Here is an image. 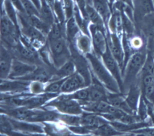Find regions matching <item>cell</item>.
<instances>
[{"mask_svg": "<svg viewBox=\"0 0 154 136\" xmlns=\"http://www.w3.org/2000/svg\"><path fill=\"white\" fill-rule=\"evenodd\" d=\"M86 56L89 60L94 74L97 75L98 79L112 92L119 93L121 90L117 80L112 75L109 74V73L105 68L100 60H98L96 55L89 53L86 54Z\"/></svg>", "mask_w": 154, "mask_h": 136, "instance_id": "1", "label": "cell"}, {"mask_svg": "<svg viewBox=\"0 0 154 136\" xmlns=\"http://www.w3.org/2000/svg\"><path fill=\"white\" fill-rule=\"evenodd\" d=\"M147 56L144 51H137L131 55L125 69L124 84L131 85L133 83L138 73L144 67Z\"/></svg>", "mask_w": 154, "mask_h": 136, "instance_id": "2", "label": "cell"}, {"mask_svg": "<svg viewBox=\"0 0 154 136\" xmlns=\"http://www.w3.org/2000/svg\"><path fill=\"white\" fill-rule=\"evenodd\" d=\"M49 47L51 57L54 64L57 68L62 66L69 60L70 58V54L64 38L49 41Z\"/></svg>", "mask_w": 154, "mask_h": 136, "instance_id": "3", "label": "cell"}, {"mask_svg": "<svg viewBox=\"0 0 154 136\" xmlns=\"http://www.w3.org/2000/svg\"><path fill=\"white\" fill-rule=\"evenodd\" d=\"M48 105L55 107L58 111L68 115H78L82 114V107L79 102L69 99L66 95H61L57 100L50 102Z\"/></svg>", "mask_w": 154, "mask_h": 136, "instance_id": "4", "label": "cell"}, {"mask_svg": "<svg viewBox=\"0 0 154 136\" xmlns=\"http://www.w3.org/2000/svg\"><path fill=\"white\" fill-rule=\"evenodd\" d=\"M102 57L103 58V61L104 62L106 68L108 69V70L111 73V74L117 80V82L119 86L121 91H122L123 89V83L122 74L120 73L121 68L118 63H117V62L115 59V58L113 56L108 47L107 49H106V52L102 54Z\"/></svg>", "mask_w": 154, "mask_h": 136, "instance_id": "5", "label": "cell"}, {"mask_svg": "<svg viewBox=\"0 0 154 136\" xmlns=\"http://www.w3.org/2000/svg\"><path fill=\"white\" fill-rule=\"evenodd\" d=\"M14 54L17 57L18 60L29 64H42L41 61L34 49H30L26 46L21 45L20 43H17L14 47Z\"/></svg>", "mask_w": 154, "mask_h": 136, "instance_id": "6", "label": "cell"}, {"mask_svg": "<svg viewBox=\"0 0 154 136\" xmlns=\"http://www.w3.org/2000/svg\"><path fill=\"white\" fill-rule=\"evenodd\" d=\"M89 30L92 35L95 53L98 55L102 56L108 48L104 35V29L100 28L93 24L90 26Z\"/></svg>", "mask_w": 154, "mask_h": 136, "instance_id": "7", "label": "cell"}, {"mask_svg": "<svg viewBox=\"0 0 154 136\" xmlns=\"http://www.w3.org/2000/svg\"><path fill=\"white\" fill-rule=\"evenodd\" d=\"M35 69V65L26 63L18 59L14 60L13 61L9 77L11 79L15 78L19 79L30 74Z\"/></svg>", "mask_w": 154, "mask_h": 136, "instance_id": "8", "label": "cell"}, {"mask_svg": "<svg viewBox=\"0 0 154 136\" xmlns=\"http://www.w3.org/2000/svg\"><path fill=\"white\" fill-rule=\"evenodd\" d=\"M16 26L11 21L9 17L2 16L1 19V33L2 39L4 38V41L8 44H13L16 43L17 38ZM16 44V43H15Z\"/></svg>", "mask_w": 154, "mask_h": 136, "instance_id": "9", "label": "cell"}, {"mask_svg": "<svg viewBox=\"0 0 154 136\" xmlns=\"http://www.w3.org/2000/svg\"><path fill=\"white\" fill-rule=\"evenodd\" d=\"M108 43L113 56L115 58L120 68L123 69V66L125 65V53L119 37L114 33L111 34Z\"/></svg>", "mask_w": 154, "mask_h": 136, "instance_id": "10", "label": "cell"}, {"mask_svg": "<svg viewBox=\"0 0 154 136\" xmlns=\"http://www.w3.org/2000/svg\"><path fill=\"white\" fill-rule=\"evenodd\" d=\"M87 86V84L83 76L79 73H75L66 79L62 86L61 92L64 93L72 92L77 90L83 89Z\"/></svg>", "mask_w": 154, "mask_h": 136, "instance_id": "11", "label": "cell"}, {"mask_svg": "<svg viewBox=\"0 0 154 136\" xmlns=\"http://www.w3.org/2000/svg\"><path fill=\"white\" fill-rule=\"evenodd\" d=\"M54 74L52 69L45 67V66H39L36 68L35 70L28 75L22 77L19 79L25 80H34V81H39L41 83H46L48 80L52 79Z\"/></svg>", "mask_w": 154, "mask_h": 136, "instance_id": "12", "label": "cell"}, {"mask_svg": "<svg viewBox=\"0 0 154 136\" xmlns=\"http://www.w3.org/2000/svg\"><path fill=\"white\" fill-rule=\"evenodd\" d=\"M92 77L93 83L92 85L89 87V101H106L107 99V94L104 89L103 86L99 82V80L95 79L93 76Z\"/></svg>", "mask_w": 154, "mask_h": 136, "instance_id": "13", "label": "cell"}, {"mask_svg": "<svg viewBox=\"0 0 154 136\" xmlns=\"http://www.w3.org/2000/svg\"><path fill=\"white\" fill-rule=\"evenodd\" d=\"M73 62H74L78 73L82 75L85 79L87 86L91 84V79L92 77H90L89 69H88V65L87 64V62L76 50H73Z\"/></svg>", "mask_w": 154, "mask_h": 136, "instance_id": "14", "label": "cell"}, {"mask_svg": "<svg viewBox=\"0 0 154 136\" xmlns=\"http://www.w3.org/2000/svg\"><path fill=\"white\" fill-rule=\"evenodd\" d=\"M142 89L138 84H131L130 85V89L127 96L125 97V100L131 109L134 112H137L138 107L139 103L141 98Z\"/></svg>", "mask_w": 154, "mask_h": 136, "instance_id": "15", "label": "cell"}, {"mask_svg": "<svg viewBox=\"0 0 154 136\" xmlns=\"http://www.w3.org/2000/svg\"><path fill=\"white\" fill-rule=\"evenodd\" d=\"M82 107L89 112L98 113L99 115L108 113L111 105L105 101H82Z\"/></svg>", "mask_w": 154, "mask_h": 136, "instance_id": "16", "label": "cell"}, {"mask_svg": "<svg viewBox=\"0 0 154 136\" xmlns=\"http://www.w3.org/2000/svg\"><path fill=\"white\" fill-rule=\"evenodd\" d=\"M11 54L5 47L1 48V58H0V76L2 79L9 77L12 66Z\"/></svg>", "mask_w": 154, "mask_h": 136, "instance_id": "17", "label": "cell"}, {"mask_svg": "<svg viewBox=\"0 0 154 136\" xmlns=\"http://www.w3.org/2000/svg\"><path fill=\"white\" fill-rule=\"evenodd\" d=\"M81 118L82 126L87 127L91 131H94L102 125L108 123L107 121L95 114L83 113Z\"/></svg>", "mask_w": 154, "mask_h": 136, "instance_id": "18", "label": "cell"}, {"mask_svg": "<svg viewBox=\"0 0 154 136\" xmlns=\"http://www.w3.org/2000/svg\"><path fill=\"white\" fill-rule=\"evenodd\" d=\"M5 114L13 116V118L19 120H27L28 122L35 113L26 107H19L15 109H5Z\"/></svg>", "mask_w": 154, "mask_h": 136, "instance_id": "19", "label": "cell"}, {"mask_svg": "<svg viewBox=\"0 0 154 136\" xmlns=\"http://www.w3.org/2000/svg\"><path fill=\"white\" fill-rule=\"evenodd\" d=\"M29 83L27 80H21L16 81H8L2 79L1 91L2 92H19L28 89Z\"/></svg>", "mask_w": 154, "mask_h": 136, "instance_id": "20", "label": "cell"}, {"mask_svg": "<svg viewBox=\"0 0 154 136\" xmlns=\"http://www.w3.org/2000/svg\"><path fill=\"white\" fill-rule=\"evenodd\" d=\"M109 124L114 127L117 131L120 132H127L131 131H133L142 128L150 126V124L149 123L144 122V121L131 124L123 123L119 122V121H112V122H109Z\"/></svg>", "mask_w": 154, "mask_h": 136, "instance_id": "21", "label": "cell"}, {"mask_svg": "<svg viewBox=\"0 0 154 136\" xmlns=\"http://www.w3.org/2000/svg\"><path fill=\"white\" fill-rule=\"evenodd\" d=\"M94 8L99 13L104 22H108L110 16V11L108 0H92Z\"/></svg>", "mask_w": 154, "mask_h": 136, "instance_id": "22", "label": "cell"}, {"mask_svg": "<svg viewBox=\"0 0 154 136\" xmlns=\"http://www.w3.org/2000/svg\"><path fill=\"white\" fill-rule=\"evenodd\" d=\"M10 120L13 124L14 129L23 131L35 132V133H42L43 131V128L39 125L20 122V121L13 119H10Z\"/></svg>", "mask_w": 154, "mask_h": 136, "instance_id": "23", "label": "cell"}, {"mask_svg": "<svg viewBox=\"0 0 154 136\" xmlns=\"http://www.w3.org/2000/svg\"><path fill=\"white\" fill-rule=\"evenodd\" d=\"M60 115L53 111H35L29 122L54 121L60 118Z\"/></svg>", "mask_w": 154, "mask_h": 136, "instance_id": "24", "label": "cell"}, {"mask_svg": "<svg viewBox=\"0 0 154 136\" xmlns=\"http://www.w3.org/2000/svg\"><path fill=\"white\" fill-rule=\"evenodd\" d=\"M42 5L39 9V17L47 24L52 26L54 24V17L51 7L45 0H42Z\"/></svg>", "mask_w": 154, "mask_h": 136, "instance_id": "25", "label": "cell"}, {"mask_svg": "<svg viewBox=\"0 0 154 136\" xmlns=\"http://www.w3.org/2000/svg\"><path fill=\"white\" fill-rule=\"evenodd\" d=\"M100 16V15L97 11L96 9L94 8V7H92L90 4H87L85 18H87V20L92 22L94 24L97 25V26L104 29L103 21H102V18Z\"/></svg>", "mask_w": 154, "mask_h": 136, "instance_id": "26", "label": "cell"}, {"mask_svg": "<svg viewBox=\"0 0 154 136\" xmlns=\"http://www.w3.org/2000/svg\"><path fill=\"white\" fill-rule=\"evenodd\" d=\"M28 20L32 26L37 28L38 30L41 31L44 34H48L51 26L48 24H47L45 22H44L42 18H39L38 16H27Z\"/></svg>", "mask_w": 154, "mask_h": 136, "instance_id": "27", "label": "cell"}, {"mask_svg": "<svg viewBox=\"0 0 154 136\" xmlns=\"http://www.w3.org/2000/svg\"><path fill=\"white\" fill-rule=\"evenodd\" d=\"M75 64L72 60H68L64 64L61 66V68L56 71L55 75L60 79L64 77H69L75 73Z\"/></svg>", "mask_w": 154, "mask_h": 136, "instance_id": "28", "label": "cell"}, {"mask_svg": "<svg viewBox=\"0 0 154 136\" xmlns=\"http://www.w3.org/2000/svg\"><path fill=\"white\" fill-rule=\"evenodd\" d=\"M93 133L95 135H114L122 134V132L117 131L113 126L108 123L102 125L97 129L93 131Z\"/></svg>", "mask_w": 154, "mask_h": 136, "instance_id": "29", "label": "cell"}, {"mask_svg": "<svg viewBox=\"0 0 154 136\" xmlns=\"http://www.w3.org/2000/svg\"><path fill=\"white\" fill-rule=\"evenodd\" d=\"M77 47L78 49L82 51L83 53H90L91 49V40L89 39V35H79L77 38Z\"/></svg>", "mask_w": 154, "mask_h": 136, "instance_id": "30", "label": "cell"}, {"mask_svg": "<svg viewBox=\"0 0 154 136\" xmlns=\"http://www.w3.org/2000/svg\"><path fill=\"white\" fill-rule=\"evenodd\" d=\"M79 26L74 18H70L68 19L66 25V33L69 41L72 42L74 39L78 35Z\"/></svg>", "mask_w": 154, "mask_h": 136, "instance_id": "31", "label": "cell"}, {"mask_svg": "<svg viewBox=\"0 0 154 136\" xmlns=\"http://www.w3.org/2000/svg\"><path fill=\"white\" fill-rule=\"evenodd\" d=\"M143 29L149 37L154 39V13L144 17Z\"/></svg>", "mask_w": 154, "mask_h": 136, "instance_id": "32", "label": "cell"}, {"mask_svg": "<svg viewBox=\"0 0 154 136\" xmlns=\"http://www.w3.org/2000/svg\"><path fill=\"white\" fill-rule=\"evenodd\" d=\"M66 79H58L53 80L52 83H51L45 89V92L57 94L61 92L62 86L63 85L64 82L65 81Z\"/></svg>", "mask_w": 154, "mask_h": 136, "instance_id": "33", "label": "cell"}, {"mask_svg": "<svg viewBox=\"0 0 154 136\" xmlns=\"http://www.w3.org/2000/svg\"><path fill=\"white\" fill-rule=\"evenodd\" d=\"M66 95L68 98L72 99V100H77L80 101H89V88L84 89H80L76 91L73 94Z\"/></svg>", "mask_w": 154, "mask_h": 136, "instance_id": "34", "label": "cell"}, {"mask_svg": "<svg viewBox=\"0 0 154 136\" xmlns=\"http://www.w3.org/2000/svg\"><path fill=\"white\" fill-rule=\"evenodd\" d=\"M79 7L78 5L74 6V14L75 16V19L77 22V24L79 26V28L83 31L84 34L89 35V32H88V26L86 20L84 19L80 15V13L79 11Z\"/></svg>", "mask_w": 154, "mask_h": 136, "instance_id": "35", "label": "cell"}, {"mask_svg": "<svg viewBox=\"0 0 154 136\" xmlns=\"http://www.w3.org/2000/svg\"><path fill=\"white\" fill-rule=\"evenodd\" d=\"M4 5L7 16H8V17L11 20L14 24L16 26V27L18 28L17 13L15 11V9H14V6L13 5V3L10 0H5Z\"/></svg>", "mask_w": 154, "mask_h": 136, "instance_id": "36", "label": "cell"}, {"mask_svg": "<svg viewBox=\"0 0 154 136\" xmlns=\"http://www.w3.org/2000/svg\"><path fill=\"white\" fill-rule=\"evenodd\" d=\"M62 38H63V36H62V30L61 25L59 24H53L48 34L49 41Z\"/></svg>", "mask_w": 154, "mask_h": 136, "instance_id": "37", "label": "cell"}, {"mask_svg": "<svg viewBox=\"0 0 154 136\" xmlns=\"http://www.w3.org/2000/svg\"><path fill=\"white\" fill-rule=\"evenodd\" d=\"M26 13L28 16H38L39 17V11H38L36 7L33 4L30 0H21Z\"/></svg>", "mask_w": 154, "mask_h": 136, "instance_id": "38", "label": "cell"}, {"mask_svg": "<svg viewBox=\"0 0 154 136\" xmlns=\"http://www.w3.org/2000/svg\"><path fill=\"white\" fill-rule=\"evenodd\" d=\"M60 119L70 126H80V125H82V118L75 115H60Z\"/></svg>", "mask_w": 154, "mask_h": 136, "instance_id": "39", "label": "cell"}, {"mask_svg": "<svg viewBox=\"0 0 154 136\" xmlns=\"http://www.w3.org/2000/svg\"><path fill=\"white\" fill-rule=\"evenodd\" d=\"M0 127H1L2 133L8 134L9 132L12 131L14 129L13 124L11 122L10 119H8L5 116H1V120H0Z\"/></svg>", "mask_w": 154, "mask_h": 136, "instance_id": "40", "label": "cell"}, {"mask_svg": "<svg viewBox=\"0 0 154 136\" xmlns=\"http://www.w3.org/2000/svg\"><path fill=\"white\" fill-rule=\"evenodd\" d=\"M122 21H123V26L125 30V32L128 35H132L134 32V28L131 22L128 18L126 15H125L124 14H122Z\"/></svg>", "mask_w": 154, "mask_h": 136, "instance_id": "41", "label": "cell"}, {"mask_svg": "<svg viewBox=\"0 0 154 136\" xmlns=\"http://www.w3.org/2000/svg\"><path fill=\"white\" fill-rule=\"evenodd\" d=\"M66 15L68 19L72 17L74 14V7L73 5V0H63Z\"/></svg>", "mask_w": 154, "mask_h": 136, "instance_id": "42", "label": "cell"}, {"mask_svg": "<svg viewBox=\"0 0 154 136\" xmlns=\"http://www.w3.org/2000/svg\"><path fill=\"white\" fill-rule=\"evenodd\" d=\"M53 9L57 14L58 20H60L61 23H63L64 13H63V10H62V5L61 2L60 1H58V0H55L53 5Z\"/></svg>", "mask_w": 154, "mask_h": 136, "instance_id": "43", "label": "cell"}, {"mask_svg": "<svg viewBox=\"0 0 154 136\" xmlns=\"http://www.w3.org/2000/svg\"><path fill=\"white\" fill-rule=\"evenodd\" d=\"M30 90L32 94H39L42 93L45 90L43 89V83L39 81H34L30 84Z\"/></svg>", "mask_w": 154, "mask_h": 136, "instance_id": "44", "label": "cell"}, {"mask_svg": "<svg viewBox=\"0 0 154 136\" xmlns=\"http://www.w3.org/2000/svg\"><path fill=\"white\" fill-rule=\"evenodd\" d=\"M129 44L132 49L138 50L140 49L142 46V41L141 38H138V37H134V38L130 40Z\"/></svg>", "mask_w": 154, "mask_h": 136, "instance_id": "45", "label": "cell"}, {"mask_svg": "<svg viewBox=\"0 0 154 136\" xmlns=\"http://www.w3.org/2000/svg\"><path fill=\"white\" fill-rule=\"evenodd\" d=\"M75 2L77 5L79 7V10L82 12L84 18H85L86 15V6H87V2L86 0H74Z\"/></svg>", "mask_w": 154, "mask_h": 136, "instance_id": "46", "label": "cell"}, {"mask_svg": "<svg viewBox=\"0 0 154 136\" xmlns=\"http://www.w3.org/2000/svg\"><path fill=\"white\" fill-rule=\"evenodd\" d=\"M13 5L14 6V7L19 11L21 13H26L25 9L23 7V3H22L21 0H10Z\"/></svg>", "mask_w": 154, "mask_h": 136, "instance_id": "47", "label": "cell"}, {"mask_svg": "<svg viewBox=\"0 0 154 136\" xmlns=\"http://www.w3.org/2000/svg\"><path fill=\"white\" fill-rule=\"evenodd\" d=\"M121 1L124 2L125 3H126V5H128L131 7H133V0H121Z\"/></svg>", "mask_w": 154, "mask_h": 136, "instance_id": "48", "label": "cell"}, {"mask_svg": "<svg viewBox=\"0 0 154 136\" xmlns=\"http://www.w3.org/2000/svg\"><path fill=\"white\" fill-rule=\"evenodd\" d=\"M5 2V0H1V3H2V5L3 4V3Z\"/></svg>", "mask_w": 154, "mask_h": 136, "instance_id": "49", "label": "cell"}, {"mask_svg": "<svg viewBox=\"0 0 154 136\" xmlns=\"http://www.w3.org/2000/svg\"><path fill=\"white\" fill-rule=\"evenodd\" d=\"M109 1H110V2H113V1H114V0H109Z\"/></svg>", "mask_w": 154, "mask_h": 136, "instance_id": "50", "label": "cell"}]
</instances>
